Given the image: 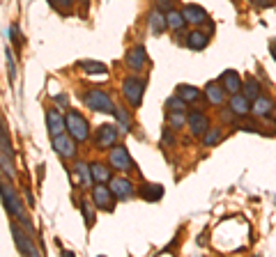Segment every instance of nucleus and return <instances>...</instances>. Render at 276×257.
<instances>
[{
	"label": "nucleus",
	"mask_w": 276,
	"mask_h": 257,
	"mask_svg": "<svg viewBox=\"0 0 276 257\" xmlns=\"http://www.w3.org/2000/svg\"><path fill=\"white\" fill-rule=\"evenodd\" d=\"M0 198H3V204H5V209L16 218V221L21 223V225H25V228L30 225V221H28V216H25L23 202L19 200V195L14 193V188L7 186L5 182H0Z\"/></svg>",
	"instance_id": "obj_1"
},
{
	"label": "nucleus",
	"mask_w": 276,
	"mask_h": 257,
	"mask_svg": "<svg viewBox=\"0 0 276 257\" xmlns=\"http://www.w3.org/2000/svg\"><path fill=\"white\" fill-rule=\"evenodd\" d=\"M65 122H67V131L71 134V138L78 140V143H86L90 138V126H88V119L83 115H78L76 110H69L65 115Z\"/></svg>",
	"instance_id": "obj_2"
},
{
	"label": "nucleus",
	"mask_w": 276,
	"mask_h": 257,
	"mask_svg": "<svg viewBox=\"0 0 276 257\" xmlns=\"http://www.w3.org/2000/svg\"><path fill=\"white\" fill-rule=\"evenodd\" d=\"M83 104L88 106V108L97 110V113H115V106H113V101H110V97L106 92H101V90H90V92L83 97Z\"/></svg>",
	"instance_id": "obj_3"
},
{
	"label": "nucleus",
	"mask_w": 276,
	"mask_h": 257,
	"mask_svg": "<svg viewBox=\"0 0 276 257\" xmlns=\"http://www.w3.org/2000/svg\"><path fill=\"white\" fill-rule=\"evenodd\" d=\"M143 90H145V83L138 80L136 76H129V78L122 80V94L129 99L131 108H138L143 101Z\"/></svg>",
	"instance_id": "obj_4"
},
{
	"label": "nucleus",
	"mask_w": 276,
	"mask_h": 257,
	"mask_svg": "<svg viewBox=\"0 0 276 257\" xmlns=\"http://www.w3.org/2000/svg\"><path fill=\"white\" fill-rule=\"evenodd\" d=\"M10 230H12V234H14V243H16V250L21 252V255H32V257H37L40 255V248L32 243V239L28 237V234L23 232V230L16 225V223H12L10 225Z\"/></svg>",
	"instance_id": "obj_5"
},
{
	"label": "nucleus",
	"mask_w": 276,
	"mask_h": 257,
	"mask_svg": "<svg viewBox=\"0 0 276 257\" xmlns=\"http://www.w3.org/2000/svg\"><path fill=\"white\" fill-rule=\"evenodd\" d=\"M92 200H95L97 207H101L104 211H113V191L104 184H97L92 188Z\"/></svg>",
	"instance_id": "obj_6"
},
{
	"label": "nucleus",
	"mask_w": 276,
	"mask_h": 257,
	"mask_svg": "<svg viewBox=\"0 0 276 257\" xmlns=\"http://www.w3.org/2000/svg\"><path fill=\"white\" fill-rule=\"evenodd\" d=\"M110 165L117 170H122V173H127V170H131V156L129 152H127V147H115L110 149Z\"/></svg>",
	"instance_id": "obj_7"
},
{
	"label": "nucleus",
	"mask_w": 276,
	"mask_h": 257,
	"mask_svg": "<svg viewBox=\"0 0 276 257\" xmlns=\"http://www.w3.org/2000/svg\"><path fill=\"white\" fill-rule=\"evenodd\" d=\"M53 149L60 154L62 158L76 156V145H74V140H71L69 136H65V134H60V136H55V138H53Z\"/></svg>",
	"instance_id": "obj_8"
},
{
	"label": "nucleus",
	"mask_w": 276,
	"mask_h": 257,
	"mask_svg": "<svg viewBox=\"0 0 276 257\" xmlns=\"http://www.w3.org/2000/svg\"><path fill=\"white\" fill-rule=\"evenodd\" d=\"M145 64H147V55H145V49H143V46H134V49L127 53V67H129L131 71H141Z\"/></svg>",
	"instance_id": "obj_9"
},
{
	"label": "nucleus",
	"mask_w": 276,
	"mask_h": 257,
	"mask_svg": "<svg viewBox=\"0 0 276 257\" xmlns=\"http://www.w3.org/2000/svg\"><path fill=\"white\" fill-rule=\"evenodd\" d=\"M182 16H184L186 23H193V25L207 23V12L203 10L201 5H186L184 10H182Z\"/></svg>",
	"instance_id": "obj_10"
},
{
	"label": "nucleus",
	"mask_w": 276,
	"mask_h": 257,
	"mask_svg": "<svg viewBox=\"0 0 276 257\" xmlns=\"http://www.w3.org/2000/svg\"><path fill=\"white\" fill-rule=\"evenodd\" d=\"M46 124H49V134L53 136H60L62 131H65V126H67V122H65V117H62L60 113L55 108H51L49 113H46Z\"/></svg>",
	"instance_id": "obj_11"
},
{
	"label": "nucleus",
	"mask_w": 276,
	"mask_h": 257,
	"mask_svg": "<svg viewBox=\"0 0 276 257\" xmlns=\"http://www.w3.org/2000/svg\"><path fill=\"white\" fill-rule=\"evenodd\" d=\"M186 122H189V128H191V134L193 136H205V131L210 128V119L205 117L203 113H191L189 117H186Z\"/></svg>",
	"instance_id": "obj_12"
},
{
	"label": "nucleus",
	"mask_w": 276,
	"mask_h": 257,
	"mask_svg": "<svg viewBox=\"0 0 276 257\" xmlns=\"http://www.w3.org/2000/svg\"><path fill=\"white\" fill-rule=\"evenodd\" d=\"M110 191H113V195L120 200H127L134 195V186H131L129 179H110Z\"/></svg>",
	"instance_id": "obj_13"
},
{
	"label": "nucleus",
	"mask_w": 276,
	"mask_h": 257,
	"mask_svg": "<svg viewBox=\"0 0 276 257\" xmlns=\"http://www.w3.org/2000/svg\"><path fill=\"white\" fill-rule=\"evenodd\" d=\"M117 140V128L113 124H104L97 134V147H110Z\"/></svg>",
	"instance_id": "obj_14"
},
{
	"label": "nucleus",
	"mask_w": 276,
	"mask_h": 257,
	"mask_svg": "<svg viewBox=\"0 0 276 257\" xmlns=\"http://www.w3.org/2000/svg\"><path fill=\"white\" fill-rule=\"evenodd\" d=\"M221 83H223V90H226V92H230V94H237L242 90L240 74H237V71H232V69L221 76Z\"/></svg>",
	"instance_id": "obj_15"
},
{
	"label": "nucleus",
	"mask_w": 276,
	"mask_h": 257,
	"mask_svg": "<svg viewBox=\"0 0 276 257\" xmlns=\"http://www.w3.org/2000/svg\"><path fill=\"white\" fill-rule=\"evenodd\" d=\"M207 44H210V35L203 32V30L191 32L189 39H186V46H189L191 51H203V49H207Z\"/></svg>",
	"instance_id": "obj_16"
},
{
	"label": "nucleus",
	"mask_w": 276,
	"mask_h": 257,
	"mask_svg": "<svg viewBox=\"0 0 276 257\" xmlns=\"http://www.w3.org/2000/svg\"><path fill=\"white\" fill-rule=\"evenodd\" d=\"M78 67L86 74H90V76H104V74H108V67H106L104 62H95V60H81L78 62Z\"/></svg>",
	"instance_id": "obj_17"
},
{
	"label": "nucleus",
	"mask_w": 276,
	"mask_h": 257,
	"mask_svg": "<svg viewBox=\"0 0 276 257\" xmlns=\"http://www.w3.org/2000/svg\"><path fill=\"white\" fill-rule=\"evenodd\" d=\"M166 28H168V23H166L164 12H161V10H154V12L150 14V30L154 32V35H161Z\"/></svg>",
	"instance_id": "obj_18"
},
{
	"label": "nucleus",
	"mask_w": 276,
	"mask_h": 257,
	"mask_svg": "<svg viewBox=\"0 0 276 257\" xmlns=\"http://www.w3.org/2000/svg\"><path fill=\"white\" fill-rule=\"evenodd\" d=\"M230 110L232 113H237V115H246L249 113V99H246V94H232V99H230Z\"/></svg>",
	"instance_id": "obj_19"
},
{
	"label": "nucleus",
	"mask_w": 276,
	"mask_h": 257,
	"mask_svg": "<svg viewBox=\"0 0 276 257\" xmlns=\"http://www.w3.org/2000/svg\"><path fill=\"white\" fill-rule=\"evenodd\" d=\"M161 195H164V188L156 186V184H145V186L141 188V198L147 200V202H156Z\"/></svg>",
	"instance_id": "obj_20"
},
{
	"label": "nucleus",
	"mask_w": 276,
	"mask_h": 257,
	"mask_svg": "<svg viewBox=\"0 0 276 257\" xmlns=\"http://www.w3.org/2000/svg\"><path fill=\"white\" fill-rule=\"evenodd\" d=\"M76 175H78V179H76V184H83V186H90L95 179H92V170L88 168L83 161H78L76 163Z\"/></svg>",
	"instance_id": "obj_21"
},
{
	"label": "nucleus",
	"mask_w": 276,
	"mask_h": 257,
	"mask_svg": "<svg viewBox=\"0 0 276 257\" xmlns=\"http://www.w3.org/2000/svg\"><path fill=\"white\" fill-rule=\"evenodd\" d=\"M166 23H168V28L171 30H177V32H180V30L186 25V21H184V16H182V12L171 10L168 14H166Z\"/></svg>",
	"instance_id": "obj_22"
},
{
	"label": "nucleus",
	"mask_w": 276,
	"mask_h": 257,
	"mask_svg": "<svg viewBox=\"0 0 276 257\" xmlns=\"http://www.w3.org/2000/svg\"><path fill=\"white\" fill-rule=\"evenodd\" d=\"M207 99H210L214 106H221L223 99H226V94H223V90H221L216 83H210L207 85Z\"/></svg>",
	"instance_id": "obj_23"
},
{
	"label": "nucleus",
	"mask_w": 276,
	"mask_h": 257,
	"mask_svg": "<svg viewBox=\"0 0 276 257\" xmlns=\"http://www.w3.org/2000/svg\"><path fill=\"white\" fill-rule=\"evenodd\" d=\"M90 170H92V179L95 182H110V170L106 168V165H101V163H92L90 165Z\"/></svg>",
	"instance_id": "obj_24"
},
{
	"label": "nucleus",
	"mask_w": 276,
	"mask_h": 257,
	"mask_svg": "<svg viewBox=\"0 0 276 257\" xmlns=\"http://www.w3.org/2000/svg\"><path fill=\"white\" fill-rule=\"evenodd\" d=\"M271 108H274V104H271L269 99H265V97H258V99L253 101V108L251 110L256 115H269Z\"/></svg>",
	"instance_id": "obj_25"
},
{
	"label": "nucleus",
	"mask_w": 276,
	"mask_h": 257,
	"mask_svg": "<svg viewBox=\"0 0 276 257\" xmlns=\"http://www.w3.org/2000/svg\"><path fill=\"white\" fill-rule=\"evenodd\" d=\"M177 97H182L184 101H196L198 97H201V92H198V88H193V85H180V88H177Z\"/></svg>",
	"instance_id": "obj_26"
},
{
	"label": "nucleus",
	"mask_w": 276,
	"mask_h": 257,
	"mask_svg": "<svg viewBox=\"0 0 276 257\" xmlns=\"http://www.w3.org/2000/svg\"><path fill=\"white\" fill-rule=\"evenodd\" d=\"M244 94H246V99H249V101H256L258 97H260V85H258L256 80H246Z\"/></svg>",
	"instance_id": "obj_27"
},
{
	"label": "nucleus",
	"mask_w": 276,
	"mask_h": 257,
	"mask_svg": "<svg viewBox=\"0 0 276 257\" xmlns=\"http://www.w3.org/2000/svg\"><path fill=\"white\" fill-rule=\"evenodd\" d=\"M219 138H221V128H207L205 131V136H203V145H207V147H212V145H216L219 143Z\"/></svg>",
	"instance_id": "obj_28"
},
{
	"label": "nucleus",
	"mask_w": 276,
	"mask_h": 257,
	"mask_svg": "<svg viewBox=\"0 0 276 257\" xmlns=\"http://www.w3.org/2000/svg\"><path fill=\"white\" fill-rule=\"evenodd\" d=\"M115 117H117V122H120V131L122 134H129V115H127V110H115Z\"/></svg>",
	"instance_id": "obj_29"
},
{
	"label": "nucleus",
	"mask_w": 276,
	"mask_h": 257,
	"mask_svg": "<svg viewBox=\"0 0 276 257\" xmlns=\"http://www.w3.org/2000/svg\"><path fill=\"white\" fill-rule=\"evenodd\" d=\"M83 213H86V223H88V228H92L95 225V211H92V207H90V202L88 200H83Z\"/></svg>",
	"instance_id": "obj_30"
},
{
	"label": "nucleus",
	"mask_w": 276,
	"mask_h": 257,
	"mask_svg": "<svg viewBox=\"0 0 276 257\" xmlns=\"http://www.w3.org/2000/svg\"><path fill=\"white\" fill-rule=\"evenodd\" d=\"M7 69H10V80H16V62H14V53L7 49Z\"/></svg>",
	"instance_id": "obj_31"
},
{
	"label": "nucleus",
	"mask_w": 276,
	"mask_h": 257,
	"mask_svg": "<svg viewBox=\"0 0 276 257\" xmlns=\"http://www.w3.org/2000/svg\"><path fill=\"white\" fill-rule=\"evenodd\" d=\"M184 104H186V101L182 99V97H177V99H171V101H168V106H171L175 113H182V110H184Z\"/></svg>",
	"instance_id": "obj_32"
},
{
	"label": "nucleus",
	"mask_w": 276,
	"mask_h": 257,
	"mask_svg": "<svg viewBox=\"0 0 276 257\" xmlns=\"http://www.w3.org/2000/svg\"><path fill=\"white\" fill-rule=\"evenodd\" d=\"M173 5H175V0H156V10L161 12H171Z\"/></svg>",
	"instance_id": "obj_33"
},
{
	"label": "nucleus",
	"mask_w": 276,
	"mask_h": 257,
	"mask_svg": "<svg viewBox=\"0 0 276 257\" xmlns=\"http://www.w3.org/2000/svg\"><path fill=\"white\" fill-rule=\"evenodd\" d=\"M55 104L58 106H69V99H67V94H55Z\"/></svg>",
	"instance_id": "obj_34"
},
{
	"label": "nucleus",
	"mask_w": 276,
	"mask_h": 257,
	"mask_svg": "<svg viewBox=\"0 0 276 257\" xmlns=\"http://www.w3.org/2000/svg\"><path fill=\"white\" fill-rule=\"evenodd\" d=\"M171 124H173V126H182V124H184V117H182V115H175V113H173L171 115Z\"/></svg>",
	"instance_id": "obj_35"
},
{
	"label": "nucleus",
	"mask_w": 276,
	"mask_h": 257,
	"mask_svg": "<svg viewBox=\"0 0 276 257\" xmlns=\"http://www.w3.org/2000/svg\"><path fill=\"white\" fill-rule=\"evenodd\" d=\"M164 145H175V138H173V134L166 128L164 131Z\"/></svg>",
	"instance_id": "obj_36"
},
{
	"label": "nucleus",
	"mask_w": 276,
	"mask_h": 257,
	"mask_svg": "<svg viewBox=\"0 0 276 257\" xmlns=\"http://www.w3.org/2000/svg\"><path fill=\"white\" fill-rule=\"evenodd\" d=\"M49 3H51V5H55V7H69L71 5V3H74V0H49Z\"/></svg>",
	"instance_id": "obj_37"
},
{
	"label": "nucleus",
	"mask_w": 276,
	"mask_h": 257,
	"mask_svg": "<svg viewBox=\"0 0 276 257\" xmlns=\"http://www.w3.org/2000/svg\"><path fill=\"white\" fill-rule=\"evenodd\" d=\"M251 3H253L256 7H269V5H271V0H251Z\"/></svg>",
	"instance_id": "obj_38"
},
{
	"label": "nucleus",
	"mask_w": 276,
	"mask_h": 257,
	"mask_svg": "<svg viewBox=\"0 0 276 257\" xmlns=\"http://www.w3.org/2000/svg\"><path fill=\"white\" fill-rule=\"evenodd\" d=\"M271 55H274V60H276V41H271Z\"/></svg>",
	"instance_id": "obj_39"
},
{
	"label": "nucleus",
	"mask_w": 276,
	"mask_h": 257,
	"mask_svg": "<svg viewBox=\"0 0 276 257\" xmlns=\"http://www.w3.org/2000/svg\"><path fill=\"white\" fill-rule=\"evenodd\" d=\"M0 163H5V158H3V156H0Z\"/></svg>",
	"instance_id": "obj_40"
}]
</instances>
